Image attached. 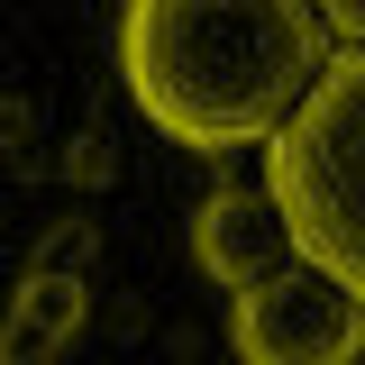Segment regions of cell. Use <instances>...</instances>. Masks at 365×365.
<instances>
[{"label":"cell","mask_w":365,"mask_h":365,"mask_svg":"<svg viewBox=\"0 0 365 365\" xmlns=\"http://www.w3.org/2000/svg\"><path fill=\"white\" fill-rule=\"evenodd\" d=\"M329 28L311 0H128L119 73L155 137L192 155L265 146L319 83Z\"/></svg>","instance_id":"cell-1"},{"label":"cell","mask_w":365,"mask_h":365,"mask_svg":"<svg viewBox=\"0 0 365 365\" xmlns=\"http://www.w3.org/2000/svg\"><path fill=\"white\" fill-rule=\"evenodd\" d=\"M265 192L292 228V256L365 302V46L329 55L265 137Z\"/></svg>","instance_id":"cell-2"},{"label":"cell","mask_w":365,"mask_h":365,"mask_svg":"<svg viewBox=\"0 0 365 365\" xmlns=\"http://www.w3.org/2000/svg\"><path fill=\"white\" fill-rule=\"evenodd\" d=\"M228 356L237 365H365V302L319 265L283 256L228 292Z\"/></svg>","instance_id":"cell-3"},{"label":"cell","mask_w":365,"mask_h":365,"mask_svg":"<svg viewBox=\"0 0 365 365\" xmlns=\"http://www.w3.org/2000/svg\"><path fill=\"white\" fill-rule=\"evenodd\" d=\"M192 256H201V274L220 292H237V283H256L265 265L292 256V228L274 210V192H210L192 210Z\"/></svg>","instance_id":"cell-4"},{"label":"cell","mask_w":365,"mask_h":365,"mask_svg":"<svg viewBox=\"0 0 365 365\" xmlns=\"http://www.w3.org/2000/svg\"><path fill=\"white\" fill-rule=\"evenodd\" d=\"M73 329H83V283L64 265H37L0 319V365H64Z\"/></svg>","instance_id":"cell-5"},{"label":"cell","mask_w":365,"mask_h":365,"mask_svg":"<svg viewBox=\"0 0 365 365\" xmlns=\"http://www.w3.org/2000/svg\"><path fill=\"white\" fill-rule=\"evenodd\" d=\"M311 9H319V28L338 46H365V0H311Z\"/></svg>","instance_id":"cell-6"}]
</instances>
